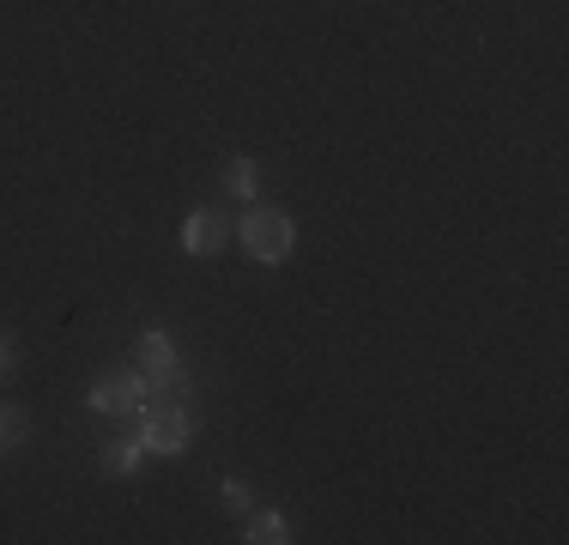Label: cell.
<instances>
[{"label":"cell","instance_id":"6da1fadb","mask_svg":"<svg viewBox=\"0 0 569 545\" xmlns=\"http://www.w3.org/2000/svg\"><path fill=\"white\" fill-rule=\"evenodd\" d=\"M194 436V413L176 400V388H152L140 406V448L146 455H182Z\"/></svg>","mask_w":569,"mask_h":545},{"label":"cell","instance_id":"7a4b0ae2","mask_svg":"<svg viewBox=\"0 0 569 545\" xmlns=\"http://www.w3.org/2000/svg\"><path fill=\"white\" fill-rule=\"evenodd\" d=\"M237 237H242V255H254V261H267V267L291 261V249H297V225H291V212H279V207H249Z\"/></svg>","mask_w":569,"mask_h":545},{"label":"cell","instance_id":"3957f363","mask_svg":"<svg viewBox=\"0 0 569 545\" xmlns=\"http://www.w3.org/2000/svg\"><path fill=\"white\" fill-rule=\"evenodd\" d=\"M146 394H152V382H146L140 370H116V376H103V382H91V413H116V418H140V406H146Z\"/></svg>","mask_w":569,"mask_h":545},{"label":"cell","instance_id":"277c9868","mask_svg":"<svg viewBox=\"0 0 569 545\" xmlns=\"http://www.w3.org/2000/svg\"><path fill=\"white\" fill-rule=\"evenodd\" d=\"M152 388H182V358H176V346H170V334H140V364H133Z\"/></svg>","mask_w":569,"mask_h":545},{"label":"cell","instance_id":"5b68a950","mask_svg":"<svg viewBox=\"0 0 569 545\" xmlns=\"http://www.w3.org/2000/svg\"><path fill=\"white\" fill-rule=\"evenodd\" d=\"M230 237H237V225H230L224 212H212V207H200V212L182 218V249L188 255H219Z\"/></svg>","mask_w":569,"mask_h":545},{"label":"cell","instance_id":"8992f818","mask_svg":"<svg viewBox=\"0 0 569 545\" xmlns=\"http://www.w3.org/2000/svg\"><path fill=\"white\" fill-rule=\"evenodd\" d=\"M254 188H261L254 158H230V164H224V195H230V200H254Z\"/></svg>","mask_w":569,"mask_h":545},{"label":"cell","instance_id":"52a82bcc","mask_svg":"<svg viewBox=\"0 0 569 545\" xmlns=\"http://www.w3.org/2000/svg\"><path fill=\"white\" fill-rule=\"evenodd\" d=\"M242 539H254V545H284V539H291V522H284L279 509H267V515H254V522H249V534H242Z\"/></svg>","mask_w":569,"mask_h":545},{"label":"cell","instance_id":"ba28073f","mask_svg":"<svg viewBox=\"0 0 569 545\" xmlns=\"http://www.w3.org/2000/svg\"><path fill=\"white\" fill-rule=\"evenodd\" d=\"M140 455H146V448H140V436H133V443H116L110 455H103V467H110V473H133V467H140Z\"/></svg>","mask_w":569,"mask_h":545},{"label":"cell","instance_id":"9c48e42d","mask_svg":"<svg viewBox=\"0 0 569 545\" xmlns=\"http://www.w3.org/2000/svg\"><path fill=\"white\" fill-rule=\"evenodd\" d=\"M19 436H24V413H19V406H0V455L19 448Z\"/></svg>","mask_w":569,"mask_h":545},{"label":"cell","instance_id":"30bf717a","mask_svg":"<svg viewBox=\"0 0 569 545\" xmlns=\"http://www.w3.org/2000/svg\"><path fill=\"white\" fill-rule=\"evenodd\" d=\"M224 509H230V515L249 509V485H242V479H224Z\"/></svg>","mask_w":569,"mask_h":545},{"label":"cell","instance_id":"8fae6325","mask_svg":"<svg viewBox=\"0 0 569 545\" xmlns=\"http://www.w3.org/2000/svg\"><path fill=\"white\" fill-rule=\"evenodd\" d=\"M7 364H12V346H7V334H0V370H7Z\"/></svg>","mask_w":569,"mask_h":545}]
</instances>
